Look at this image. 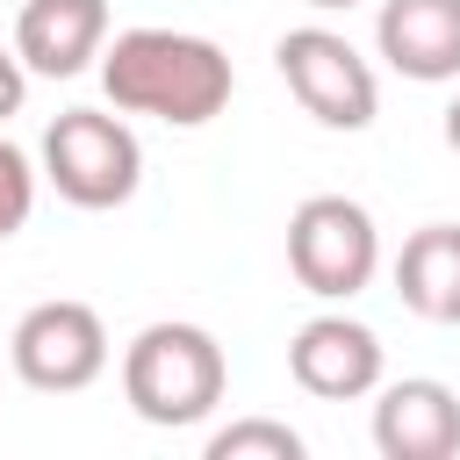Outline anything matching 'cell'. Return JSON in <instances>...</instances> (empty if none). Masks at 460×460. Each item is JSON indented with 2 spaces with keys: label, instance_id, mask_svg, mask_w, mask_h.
Returning <instances> with one entry per match:
<instances>
[{
  "label": "cell",
  "instance_id": "obj_1",
  "mask_svg": "<svg viewBox=\"0 0 460 460\" xmlns=\"http://www.w3.org/2000/svg\"><path fill=\"white\" fill-rule=\"evenodd\" d=\"M101 93L122 115H151L165 129H201L230 108L237 72L216 36L194 29H122L101 50Z\"/></svg>",
  "mask_w": 460,
  "mask_h": 460
},
{
  "label": "cell",
  "instance_id": "obj_2",
  "mask_svg": "<svg viewBox=\"0 0 460 460\" xmlns=\"http://www.w3.org/2000/svg\"><path fill=\"white\" fill-rule=\"evenodd\" d=\"M223 388H230V359H223L216 331H201V323L165 316L122 345V402L158 431L201 424L223 402Z\"/></svg>",
  "mask_w": 460,
  "mask_h": 460
},
{
  "label": "cell",
  "instance_id": "obj_3",
  "mask_svg": "<svg viewBox=\"0 0 460 460\" xmlns=\"http://www.w3.org/2000/svg\"><path fill=\"white\" fill-rule=\"evenodd\" d=\"M43 180L72 208H122L144 187V144L122 122V108H65L43 129Z\"/></svg>",
  "mask_w": 460,
  "mask_h": 460
},
{
  "label": "cell",
  "instance_id": "obj_4",
  "mask_svg": "<svg viewBox=\"0 0 460 460\" xmlns=\"http://www.w3.org/2000/svg\"><path fill=\"white\" fill-rule=\"evenodd\" d=\"M288 273L316 302H352L381 273V230L352 194H309L288 216Z\"/></svg>",
  "mask_w": 460,
  "mask_h": 460
},
{
  "label": "cell",
  "instance_id": "obj_5",
  "mask_svg": "<svg viewBox=\"0 0 460 460\" xmlns=\"http://www.w3.org/2000/svg\"><path fill=\"white\" fill-rule=\"evenodd\" d=\"M273 65H280V79H288V93L302 101V115L309 122H323V129H367L374 115H381V79H374V65L338 36V29H323V22H302V29H288L280 43H273Z\"/></svg>",
  "mask_w": 460,
  "mask_h": 460
},
{
  "label": "cell",
  "instance_id": "obj_6",
  "mask_svg": "<svg viewBox=\"0 0 460 460\" xmlns=\"http://www.w3.org/2000/svg\"><path fill=\"white\" fill-rule=\"evenodd\" d=\"M7 367L36 388V395H79L108 374V323L93 302L50 295L36 309H22V323L7 331Z\"/></svg>",
  "mask_w": 460,
  "mask_h": 460
},
{
  "label": "cell",
  "instance_id": "obj_7",
  "mask_svg": "<svg viewBox=\"0 0 460 460\" xmlns=\"http://www.w3.org/2000/svg\"><path fill=\"white\" fill-rule=\"evenodd\" d=\"M288 374H295V388L316 395V402H359V395L381 388V338H374L359 316L323 309V316H309V323L288 338Z\"/></svg>",
  "mask_w": 460,
  "mask_h": 460
},
{
  "label": "cell",
  "instance_id": "obj_8",
  "mask_svg": "<svg viewBox=\"0 0 460 460\" xmlns=\"http://www.w3.org/2000/svg\"><path fill=\"white\" fill-rule=\"evenodd\" d=\"M374 453L381 460H453L460 453V395L431 374H402L374 388Z\"/></svg>",
  "mask_w": 460,
  "mask_h": 460
},
{
  "label": "cell",
  "instance_id": "obj_9",
  "mask_svg": "<svg viewBox=\"0 0 460 460\" xmlns=\"http://www.w3.org/2000/svg\"><path fill=\"white\" fill-rule=\"evenodd\" d=\"M14 50L36 79H79L108 50V0H22Z\"/></svg>",
  "mask_w": 460,
  "mask_h": 460
},
{
  "label": "cell",
  "instance_id": "obj_10",
  "mask_svg": "<svg viewBox=\"0 0 460 460\" xmlns=\"http://www.w3.org/2000/svg\"><path fill=\"white\" fill-rule=\"evenodd\" d=\"M374 50L388 58V72L417 86L460 79V0H381Z\"/></svg>",
  "mask_w": 460,
  "mask_h": 460
},
{
  "label": "cell",
  "instance_id": "obj_11",
  "mask_svg": "<svg viewBox=\"0 0 460 460\" xmlns=\"http://www.w3.org/2000/svg\"><path fill=\"white\" fill-rule=\"evenodd\" d=\"M395 295L424 323H460V223H424L395 252Z\"/></svg>",
  "mask_w": 460,
  "mask_h": 460
},
{
  "label": "cell",
  "instance_id": "obj_12",
  "mask_svg": "<svg viewBox=\"0 0 460 460\" xmlns=\"http://www.w3.org/2000/svg\"><path fill=\"white\" fill-rule=\"evenodd\" d=\"M302 431L280 417H237L223 431H208V460H302Z\"/></svg>",
  "mask_w": 460,
  "mask_h": 460
},
{
  "label": "cell",
  "instance_id": "obj_13",
  "mask_svg": "<svg viewBox=\"0 0 460 460\" xmlns=\"http://www.w3.org/2000/svg\"><path fill=\"white\" fill-rule=\"evenodd\" d=\"M29 208H36V165H29L22 144L0 137V244L29 223Z\"/></svg>",
  "mask_w": 460,
  "mask_h": 460
},
{
  "label": "cell",
  "instance_id": "obj_14",
  "mask_svg": "<svg viewBox=\"0 0 460 460\" xmlns=\"http://www.w3.org/2000/svg\"><path fill=\"white\" fill-rule=\"evenodd\" d=\"M22 101H29V65H22L14 43H0V122L22 115Z\"/></svg>",
  "mask_w": 460,
  "mask_h": 460
},
{
  "label": "cell",
  "instance_id": "obj_15",
  "mask_svg": "<svg viewBox=\"0 0 460 460\" xmlns=\"http://www.w3.org/2000/svg\"><path fill=\"white\" fill-rule=\"evenodd\" d=\"M438 129H446V151H460V93L446 101V122H438Z\"/></svg>",
  "mask_w": 460,
  "mask_h": 460
},
{
  "label": "cell",
  "instance_id": "obj_16",
  "mask_svg": "<svg viewBox=\"0 0 460 460\" xmlns=\"http://www.w3.org/2000/svg\"><path fill=\"white\" fill-rule=\"evenodd\" d=\"M302 7H316V14H345V7H359V0H302Z\"/></svg>",
  "mask_w": 460,
  "mask_h": 460
}]
</instances>
